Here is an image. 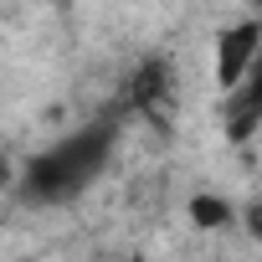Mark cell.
I'll list each match as a JSON object with an SVG mask.
<instances>
[{
  "instance_id": "cell-2",
  "label": "cell",
  "mask_w": 262,
  "mask_h": 262,
  "mask_svg": "<svg viewBox=\"0 0 262 262\" xmlns=\"http://www.w3.org/2000/svg\"><path fill=\"white\" fill-rule=\"evenodd\" d=\"M257 47H262V21L257 16L221 26V36H216V82H221V93L257 67Z\"/></svg>"
},
{
  "instance_id": "cell-1",
  "label": "cell",
  "mask_w": 262,
  "mask_h": 262,
  "mask_svg": "<svg viewBox=\"0 0 262 262\" xmlns=\"http://www.w3.org/2000/svg\"><path fill=\"white\" fill-rule=\"evenodd\" d=\"M118 149V118H93L82 128H72V134L52 139L47 149H36L16 180V195L26 206H72L113 160Z\"/></svg>"
},
{
  "instance_id": "cell-6",
  "label": "cell",
  "mask_w": 262,
  "mask_h": 262,
  "mask_svg": "<svg viewBox=\"0 0 262 262\" xmlns=\"http://www.w3.org/2000/svg\"><path fill=\"white\" fill-rule=\"evenodd\" d=\"M11 175H16V170H11V160H6V155H0V190H6V185H11Z\"/></svg>"
},
{
  "instance_id": "cell-4",
  "label": "cell",
  "mask_w": 262,
  "mask_h": 262,
  "mask_svg": "<svg viewBox=\"0 0 262 262\" xmlns=\"http://www.w3.org/2000/svg\"><path fill=\"white\" fill-rule=\"evenodd\" d=\"M257 123H262V82H257V67L226 88L221 98V128H226V139L231 144H247L257 134Z\"/></svg>"
},
{
  "instance_id": "cell-5",
  "label": "cell",
  "mask_w": 262,
  "mask_h": 262,
  "mask_svg": "<svg viewBox=\"0 0 262 262\" xmlns=\"http://www.w3.org/2000/svg\"><path fill=\"white\" fill-rule=\"evenodd\" d=\"M190 221L195 226H231L236 221V206L231 201H221V195H190Z\"/></svg>"
},
{
  "instance_id": "cell-3",
  "label": "cell",
  "mask_w": 262,
  "mask_h": 262,
  "mask_svg": "<svg viewBox=\"0 0 262 262\" xmlns=\"http://www.w3.org/2000/svg\"><path fill=\"white\" fill-rule=\"evenodd\" d=\"M123 98H128V108H134V113L165 123V118H170V103H175V67H170L165 57L139 62V72L128 77V93H123Z\"/></svg>"
}]
</instances>
